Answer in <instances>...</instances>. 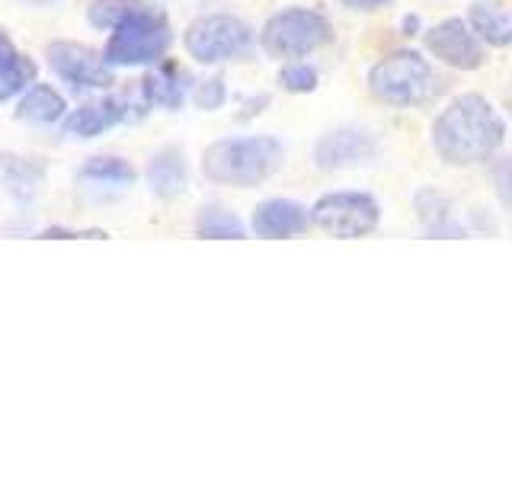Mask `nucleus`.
Listing matches in <instances>:
<instances>
[{"label":"nucleus","instance_id":"1","mask_svg":"<svg viewBox=\"0 0 512 480\" xmlns=\"http://www.w3.org/2000/svg\"><path fill=\"white\" fill-rule=\"evenodd\" d=\"M506 144V119L477 93L455 96L432 122V148L452 167L484 164Z\"/></svg>","mask_w":512,"mask_h":480},{"label":"nucleus","instance_id":"2","mask_svg":"<svg viewBox=\"0 0 512 480\" xmlns=\"http://www.w3.org/2000/svg\"><path fill=\"white\" fill-rule=\"evenodd\" d=\"M285 144L272 135H247V138H218L202 154L205 180L218 186L250 189L266 183L282 167Z\"/></svg>","mask_w":512,"mask_h":480},{"label":"nucleus","instance_id":"3","mask_svg":"<svg viewBox=\"0 0 512 480\" xmlns=\"http://www.w3.org/2000/svg\"><path fill=\"white\" fill-rule=\"evenodd\" d=\"M436 84L439 80L432 64L413 48H397V52L375 61L372 71H368V90H372L375 100L397 109L426 103L436 93Z\"/></svg>","mask_w":512,"mask_h":480},{"label":"nucleus","instance_id":"4","mask_svg":"<svg viewBox=\"0 0 512 480\" xmlns=\"http://www.w3.org/2000/svg\"><path fill=\"white\" fill-rule=\"evenodd\" d=\"M173 42V32L167 16L157 7H141L132 16L109 29V42L103 58L112 68H144V64H154L167 55V48Z\"/></svg>","mask_w":512,"mask_h":480},{"label":"nucleus","instance_id":"5","mask_svg":"<svg viewBox=\"0 0 512 480\" xmlns=\"http://www.w3.org/2000/svg\"><path fill=\"white\" fill-rule=\"evenodd\" d=\"M333 39V29L324 13L308 7H292L272 13L260 29V45L272 58H304L324 48Z\"/></svg>","mask_w":512,"mask_h":480},{"label":"nucleus","instance_id":"6","mask_svg":"<svg viewBox=\"0 0 512 480\" xmlns=\"http://www.w3.org/2000/svg\"><path fill=\"white\" fill-rule=\"evenodd\" d=\"M253 42H256L253 26L231 13L199 16L196 23H189L183 36L189 58H196L199 64H224L244 58L253 48Z\"/></svg>","mask_w":512,"mask_h":480},{"label":"nucleus","instance_id":"7","mask_svg":"<svg viewBox=\"0 0 512 480\" xmlns=\"http://www.w3.org/2000/svg\"><path fill=\"white\" fill-rule=\"evenodd\" d=\"M308 212H311V224H317L324 234L343 237V240L372 234L381 221L378 199L368 196V192H352V189L327 192V196H320Z\"/></svg>","mask_w":512,"mask_h":480},{"label":"nucleus","instance_id":"8","mask_svg":"<svg viewBox=\"0 0 512 480\" xmlns=\"http://www.w3.org/2000/svg\"><path fill=\"white\" fill-rule=\"evenodd\" d=\"M48 68H52L71 90L90 93L106 90L116 80V68L90 45L80 42H52L48 45Z\"/></svg>","mask_w":512,"mask_h":480},{"label":"nucleus","instance_id":"9","mask_svg":"<svg viewBox=\"0 0 512 480\" xmlns=\"http://www.w3.org/2000/svg\"><path fill=\"white\" fill-rule=\"evenodd\" d=\"M378 157V138L365 128H333L314 144V164L320 170H352Z\"/></svg>","mask_w":512,"mask_h":480},{"label":"nucleus","instance_id":"10","mask_svg":"<svg viewBox=\"0 0 512 480\" xmlns=\"http://www.w3.org/2000/svg\"><path fill=\"white\" fill-rule=\"evenodd\" d=\"M426 48L429 55H436V61L455 71H477L484 64V45L458 16H448V20L432 26L426 32Z\"/></svg>","mask_w":512,"mask_h":480},{"label":"nucleus","instance_id":"11","mask_svg":"<svg viewBox=\"0 0 512 480\" xmlns=\"http://www.w3.org/2000/svg\"><path fill=\"white\" fill-rule=\"evenodd\" d=\"M132 119V106L119 96H103V100H93V103H84L77 106L74 112H64L61 116V132L68 138H96L109 132V128H116L122 122Z\"/></svg>","mask_w":512,"mask_h":480},{"label":"nucleus","instance_id":"12","mask_svg":"<svg viewBox=\"0 0 512 480\" xmlns=\"http://www.w3.org/2000/svg\"><path fill=\"white\" fill-rule=\"evenodd\" d=\"M192 90V77L189 71L183 68L180 61H170V58H160L151 64V71L144 74L141 80V96L148 106H157V109H180L186 103V96Z\"/></svg>","mask_w":512,"mask_h":480},{"label":"nucleus","instance_id":"13","mask_svg":"<svg viewBox=\"0 0 512 480\" xmlns=\"http://www.w3.org/2000/svg\"><path fill=\"white\" fill-rule=\"evenodd\" d=\"M308 224H311V212L295 199H266L253 208V218H250L253 234L266 240L304 234Z\"/></svg>","mask_w":512,"mask_h":480},{"label":"nucleus","instance_id":"14","mask_svg":"<svg viewBox=\"0 0 512 480\" xmlns=\"http://www.w3.org/2000/svg\"><path fill=\"white\" fill-rule=\"evenodd\" d=\"M48 167L39 157L23 154H0V192L10 196L16 205H32L45 186Z\"/></svg>","mask_w":512,"mask_h":480},{"label":"nucleus","instance_id":"15","mask_svg":"<svg viewBox=\"0 0 512 480\" xmlns=\"http://www.w3.org/2000/svg\"><path fill=\"white\" fill-rule=\"evenodd\" d=\"M144 180H148V189L157 199H164V202L180 199L189 186V164H186L183 148L164 144L160 151H154L148 167H144Z\"/></svg>","mask_w":512,"mask_h":480},{"label":"nucleus","instance_id":"16","mask_svg":"<svg viewBox=\"0 0 512 480\" xmlns=\"http://www.w3.org/2000/svg\"><path fill=\"white\" fill-rule=\"evenodd\" d=\"M471 32L493 48H506L512 42V16L506 0H474L468 10Z\"/></svg>","mask_w":512,"mask_h":480},{"label":"nucleus","instance_id":"17","mask_svg":"<svg viewBox=\"0 0 512 480\" xmlns=\"http://www.w3.org/2000/svg\"><path fill=\"white\" fill-rule=\"evenodd\" d=\"M413 205H416V215H420L426 234L432 237H458L464 234V224L458 221L455 215V205L448 196H442L439 189H420L413 196Z\"/></svg>","mask_w":512,"mask_h":480},{"label":"nucleus","instance_id":"18","mask_svg":"<svg viewBox=\"0 0 512 480\" xmlns=\"http://www.w3.org/2000/svg\"><path fill=\"white\" fill-rule=\"evenodd\" d=\"M32 80H36V61L23 55L20 48L10 42V36L0 29V103L20 96Z\"/></svg>","mask_w":512,"mask_h":480},{"label":"nucleus","instance_id":"19","mask_svg":"<svg viewBox=\"0 0 512 480\" xmlns=\"http://www.w3.org/2000/svg\"><path fill=\"white\" fill-rule=\"evenodd\" d=\"M68 112L64 96L52 84H32L20 93V103H16V119L23 122H36V125H52L61 122V116Z\"/></svg>","mask_w":512,"mask_h":480},{"label":"nucleus","instance_id":"20","mask_svg":"<svg viewBox=\"0 0 512 480\" xmlns=\"http://www.w3.org/2000/svg\"><path fill=\"white\" fill-rule=\"evenodd\" d=\"M77 180L96 189H128V186H135L138 170L122 157H90L87 164L77 170Z\"/></svg>","mask_w":512,"mask_h":480},{"label":"nucleus","instance_id":"21","mask_svg":"<svg viewBox=\"0 0 512 480\" xmlns=\"http://www.w3.org/2000/svg\"><path fill=\"white\" fill-rule=\"evenodd\" d=\"M196 234L212 237V240H244L247 228L234 212H228L224 205H202L196 215Z\"/></svg>","mask_w":512,"mask_h":480},{"label":"nucleus","instance_id":"22","mask_svg":"<svg viewBox=\"0 0 512 480\" xmlns=\"http://www.w3.org/2000/svg\"><path fill=\"white\" fill-rule=\"evenodd\" d=\"M141 7H148V0H90L87 20L93 29L109 32V29H116L125 16H132Z\"/></svg>","mask_w":512,"mask_h":480},{"label":"nucleus","instance_id":"23","mask_svg":"<svg viewBox=\"0 0 512 480\" xmlns=\"http://www.w3.org/2000/svg\"><path fill=\"white\" fill-rule=\"evenodd\" d=\"M279 84L288 93H314L317 84H320V77H317V71L311 68V64L292 61V64H285V68L279 71Z\"/></svg>","mask_w":512,"mask_h":480},{"label":"nucleus","instance_id":"24","mask_svg":"<svg viewBox=\"0 0 512 480\" xmlns=\"http://www.w3.org/2000/svg\"><path fill=\"white\" fill-rule=\"evenodd\" d=\"M189 96H192V103H196L199 109L215 112V109H221L224 103H228V87H224V77L215 74V77L202 80V84H192Z\"/></svg>","mask_w":512,"mask_h":480},{"label":"nucleus","instance_id":"25","mask_svg":"<svg viewBox=\"0 0 512 480\" xmlns=\"http://www.w3.org/2000/svg\"><path fill=\"white\" fill-rule=\"evenodd\" d=\"M343 7L349 10H362V13H372V10H381V7H388L394 4V0H340Z\"/></svg>","mask_w":512,"mask_h":480},{"label":"nucleus","instance_id":"26","mask_svg":"<svg viewBox=\"0 0 512 480\" xmlns=\"http://www.w3.org/2000/svg\"><path fill=\"white\" fill-rule=\"evenodd\" d=\"M416 26H420V16H404V32H407V36H413Z\"/></svg>","mask_w":512,"mask_h":480}]
</instances>
